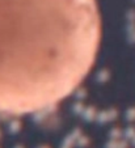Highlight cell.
Returning <instances> with one entry per match:
<instances>
[{
  "instance_id": "1",
  "label": "cell",
  "mask_w": 135,
  "mask_h": 148,
  "mask_svg": "<svg viewBox=\"0 0 135 148\" xmlns=\"http://www.w3.org/2000/svg\"><path fill=\"white\" fill-rule=\"evenodd\" d=\"M100 41L96 0H0V113H37L68 97Z\"/></svg>"
}]
</instances>
